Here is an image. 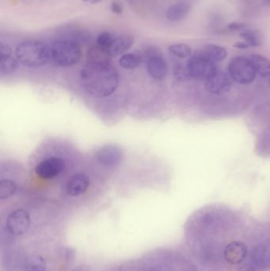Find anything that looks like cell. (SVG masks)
<instances>
[{
	"label": "cell",
	"instance_id": "22",
	"mask_svg": "<svg viewBox=\"0 0 270 271\" xmlns=\"http://www.w3.org/2000/svg\"><path fill=\"white\" fill-rule=\"evenodd\" d=\"M18 62L12 56L1 57L0 72L2 75H11L16 71Z\"/></svg>",
	"mask_w": 270,
	"mask_h": 271
},
{
	"label": "cell",
	"instance_id": "12",
	"mask_svg": "<svg viewBox=\"0 0 270 271\" xmlns=\"http://www.w3.org/2000/svg\"><path fill=\"white\" fill-rule=\"evenodd\" d=\"M134 41L135 40L132 36L125 35V34L114 35L111 44L106 50L112 58L124 55V52H127L133 45Z\"/></svg>",
	"mask_w": 270,
	"mask_h": 271
},
{
	"label": "cell",
	"instance_id": "29",
	"mask_svg": "<svg viewBox=\"0 0 270 271\" xmlns=\"http://www.w3.org/2000/svg\"><path fill=\"white\" fill-rule=\"evenodd\" d=\"M239 271H256L255 267L253 265L250 264H245L243 266H241Z\"/></svg>",
	"mask_w": 270,
	"mask_h": 271
},
{
	"label": "cell",
	"instance_id": "28",
	"mask_svg": "<svg viewBox=\"0 0 270 271\" xmlns=\"http://www.w3.org/2000/svg\"><path fill=\"white\" fill-rule=\"evenodd\" d=\"M0 54H1V57L12 56V48H11L8 44H5V43L4 42L1 43V46H0Z\"/></svg>",
	"mask_w": 270,
	"mask_h": 271
},
{
	"label": "cell",
	"instance_id": "19",
	"mask_svg": "<svg viewBox=\"0 0 270 271\" xmlns=\"http://www.w3.org/2000/svg\"><path fill=\"white\" fill-rule=\"evenodd\" d=\"M203 52L215 62L216 61H223L228 57L227 50L224 47L220 46L217 44H207L204 48Z\"/></svg>",
	"mask_w": 270,
	"mask_h": 271
},
{
	"label": "cell",
	"instance_id": "9",
	"mask_svg": "<svg viewBox=\"0 0 270 271\" xmlns=\"http://www.w3.org/2000/svg\"><path fill=\"white\" fill-rule=\"evenodd\" d=\"M122 150L116 145H106L97 151L98 162L107 168L118 166L123 159Z\"/></svg>",
	"mask_w": 270,
	"mask_h": 271
},
{
	"label": "cell",
	"instance_id": "15",
	"mask_svg": "<svg viewBox=\"0 0 270 271\" xmlns=\"http://www.w3.org/2000/svg\"><path fill=\"white\" fill-rule=\"evenodd\" d=\"M111 58L107 50L98 45L91 47L87 54V63L90 64L110 63Z\"/></svg>",
	"mask_w": 270,
	"mask_h": 271
},
{
	"label": "cell",
	"instance_id": "4",
	"mask_svg": "<svg viewBox=\"0 0 270 271\" xmlns=\"http://www.w3.org/2000/svg\"><path fill=\"white\" fill-rule=\"evenodd\" d=\"M186 69L191 77L206 81L218 72L216 62L204 53L203 51L189 58L187 61Z\"/></svg>",
	"mask_w": 270,
	"mask_h": 271
},
{
	"label": "cell",
	"instance_id": "23",
	"mask_svg": "<svg viewBox=\"0 0 270 271\" xmlns=\"http://www.w3.org/2000/svg\"><path fill=\"white\" fill-rule=\"evenodd\" d=\"M45 262L38 255H34L26 258L25 262L24 270L25 271H45Z\"/></svg>",
	"mask_w": 270,
	"mask_h": 271
},
{
	"label": "cell",
	"instance_id": "14",
	"mask_svg": "<svg viewBox=\"0 0 270 271\" xmlns=\"http://www.w3.org/2000/svg\"><path fill=\"white\" fill-rule=\"evenodd\" d=\"M253 266L258 269L270 268V250L265 246H258L252 252Z\"/></svg>",
	"mask_w": 270,
	"mask_h": 271
},
{
	"label": "cell",
	"instance_id": "31",
	"mask_svg": "<svg viewBox=\"0 0 270 271\" xmlns=\"http://www.w3.org/2000/svg\"><path fill=\"white\" fill-rule=\"evenodd\" d=\"M83 1H85V2H87V1H89V0H83Z\"/></svg>",
	"mask_w": 270,
	"mask_h": 271
},
{
	"label": "cell",
	"instance_id": "7",
	"mask_svg": "<svg viewBox=\"0 0 270 271\" xmlns=\"http://www.w3.org/2000/svg\"><path fill=\"white\" fill-rule=\"evenodd\" d=\"M30 216L27 211L19 208L10 214L7 220V229L11 234L20 236L28 231Z\"/></svg>",
	"mask_w": 270,
	"mask_h": 271
},
{
	"label": "cell",
	"instance_id": "11",
	"mask_svg": "<svg viewBox=\"0 0 270 271\" xmlns=\"http://www.w3.org/2000/svg\"><path fill=\"white\" fill-rule=\"evenodd\" d=\"M247 254V247L242 242L235 241L228 244L224 250V258L230 264L237 265L243 262Z\"/></svg>",
	"mask_w": 270,
	"mask_h": 271
},
{
	"label": "cell",
	"instance_id": "17",
	"mask_svg": "<svg viewBox=\"0 0 270 271\" xmlns=\"http://www.w3.org/2000/svg\"><path fill=\"white\" fill-rule=\"evenodd\" d=\"M189 4L185 3H178L171 6L167 11V19L170 22H178L181 19H185L189 14Z\"/></svg>",
	"mask_w": 270,
	"mask_h": 271
},
{
	"label": "cell",
	"instance_id": "18",
	"mask_svg": "<svg viewBox=\"0 0 270 271\" xmlns=\"http://www.w3.org/2000/svg\"><path fill=\"white\" fill-rule=\"evenodd\" d=\"M142 61V56L131 52L121 56L119 60V65L124 69H135L141 65Z\"/></svg>",
	"mask_w": 270,
	"mask_h": 271
},
{
	"label": "cell",
	"instance_id": "1",
	"mask_svg": "<svg viewBox=\"0 0 270 271\" xmlns=\"http://www.w3.org/2000/svg\"><path fill=\"white\" fill-rule=\"evenodd\" d=\"M80 80L88 94L101 98L115 92L119 86L120 76L110 63H87L80 72Z\"/></svg>",
	"mask_w": 270,
	"mask_h": 271
},
{
	"label": "cell",
	"instance_id": "5",
	"mask_svg": "<svg viewBox=\"0 0 270 271\" xmlns=\"http://www.w3.org/2000/svg\"><path fill=\"white\" fill-rule=\"evenodd\" d=\"M228 72L232 81L242 85L253 83L257 75L250 59L242 56L235 57L230 61Z\"/></svg>",
	"mask_w": 270,
	"mask_h": 271
},
{
	"label": "cell",
	"instance_id": "8",
	"mask_svg": "<svg viewBox=\"0 0 270 271\" xmlns=\"http://www.w3.org/2000/svg\"><path fill=\"white\" fill-rule=\"evenodd\" d=\"M64 168L63 159L57 157H50L40 162L35 168V173L42 179H51L56 177Z\"/></svg>",
	"mask_w": 270,
	"mask_h": 271
},
{
	"label": "cell",
	"instance_id": "21",
	"mask_svg": "<svg viewBox=\"0 0 270 271\" xmlns=\"http://www.w3.org/2000/svg\"><path fill=\"white\" fill-rule=\"evenodd\" d=\"M17 185L11 179L0 181V199H8L16 193Z\"/></svg>",
	"mask_w": 270,
	"mask_h": 271
},
{
	"label": "cell",
	"instance_id": "16",
	"mask_svg": "<svg viewBox=\"0 0 270 271\" xmlns=\"http://www.w3.org/2000/svg\"><path fill=\"white\" fill-rule=\"evenodd\" d=\"M250 62L255 69L257 74L261 77H270V61L259 54L250 56Z\"/></svg>",
	"mask_w": 270,
	"mask_h": 271
},
{
	"label": "cell",
	"instance_id": "20",
	"mask_svg": "<svg viewBox=\"0 0 270 271\" xmlns=\"http://www.w3.org/2000/svg\"><path fill=\"white\" fill-rule=\"evenodd\" d=\"M240 37L250 47L260 46L263 43V34L258 30H244L240 33Z\"/></svg>",
	"mask_w": 270,
	"mask_h": 271
},
{
	"label": "cell",
	"instance_id": "10",
	"mask_svg": "<svg viewBox=\"0 0 270 271\" xmlns=\"http://www.w3.org/2000/svg\"><path fill=\"white\" fill-rule=\"evenodd\" d=\"M232 87V80L229 75L218 72L206 81V89L210 94L220 95L228 93Z\"/></svg>",
	"mask_w": 270,
	"mask_h": 271
},
{
	"label": "cell",
	"instance_id": "30",
	"mask_svg": "<svg viewBox=\"0 0 270 271\" xmlns=\"http://www.w3.org/2000/svg\"><path fill=\"white\" fill-rule=\"evenodd\" d=\"M234 47L236 48H239V49H246V48H248L250 46L244 41V42L235 43V44H234Z\"/></svg>",
	"mask_w": 270,
	"mask_h": 271
},
{
	"label": "cell",
	"instance_id": "6",
	"mask_svg": "<svg viewBox=\"0 0 270 271\" xmlns=\"http://www.w3.org/2000/svg\"><path fill=\"white\" fill-rule=\"evenodd\" d=\"M145 55L147 56L146 65L148 74L156 80L165 79L168 72V66L159 49L149 48L147 50Z\"/></svg>",
	"mask_w": 270,
	"mask_h": 271
},
{
	"label": "cell",
	"instance_id": "24",
	"mask_svg": "<svg viewBox=\"0 0 270 271\" xmlns=\"http://www.w3.org/2000/svg\"><path fill=\"white\" fill-rule=\"evenodd\" d=\"M170 51L173 55L176 56L179 58H189V56L192 54V48L185 44H174L169 47Z\"/></svg>",
	"mask_w": 270,
	"mask_h": 271
},
{
	"label": "cell",
	"instance_id": "33",
	"mask_svg": "<svg viewBox=\"0 0 270 271\" xmlns=\"http://www.w3.org/2000/svg\"><path fill=\"white\" fill-rule=\"evenodd\" d=\"M269 83H270V79H269Z\"/></svg>",
	"mask_w": 270,
	"mask_h": 271
},
{
	"label": "cell",
	"instance_id": "32",
	"mask_svg": "<svg viewBox=\"0 0 270 271\" xmlns=\"http://www.w3.org/2000/svg\"><path fill=\"white\" fill-rule=\"evenodd\" d=\"M268 3H270V0H268Z\"/></svg>",
	"mask_w": 270,
	"mask_h": 271
},
{
	"label": "cell",
	"instance_id": "26",
	"mask_svg": "<svg viewBox=\"0 0 270 271\" xmlns=\"http://www.w3.org/2000/svg\"><path fill=\"white\" fill-rule=\"evenodd\" d=\"M246 28V25L241 22H232L228 24V29L231 31H238V30H244Z\"/></svg>",
	"mask_w": 270,
	"mask_h": 271
},
{
	"label": "cell",
	"instance_id": "3",
	"mask_svg": "<svg viewBox=\"0 0 270 271\" xmlns=\"http://www.w3.org/2000/svg\"><path fill=\"white\" fill-rule=\"evenodd\" d=\"M51 58L54 63L63 68L77 65L82 58L81 47L79 43L64 39L55 41L51 46Z\"/></svg>",
	"mask_w": 270,
	"mask_h": 271
},
{
	"label": "cell",
	"instance_id": "13",
	"mask_svg": "<svg viewBox=\"0 0 270 271\" xmlns=\"http://www.w3.org/2000/svg\"><path fill=\"white\" fill-rule=\"evenodd\" d=\"M89 186L90 179L85 174H76L69 179L66 190L69 195L75 197L84 194Z\"/></svg>",
	"mask_w": 270,
	"mask_h": 271
},
{
	"label": "cell",
	"instance_id": "2",
	"mask_svg": "<svg viewBox=\"0 0 270 271\" xmlns=\"http://www.w3.org/2000/svg\"><path fill=\"white\" fill-rule=\"evenodd\" d=\"M15 55L22 65L29 68L44 66L52 60L50 47L36 40L20 43L15 50Z\"/></svg>",
	"mask_w": 270,
	"mask_h": 271
},
{
	"label": "cell",
	"instance_id": "27",
	"mask_svg": "<svg viewBox=\"0 0 270 271\" xmlns=\"http://www.w3.org/2000/svg\"><path fill=\"white\" fill-rule=\"evenodd\" d=\"M111 10L113 13L120 15L123 12V6L119 1H113L111 4Z\"/></svg>",
	"mask_w": 270,
	"mask_h": 271
},
{
	"label": "cell",
	"instance_id": "25",
	"mask_svg": "<svg viewBox=\"0 0 270 271\" xmlns=\"http://www.w3.org/2000/svg\"><path fill=\"white\" fill-rule=\"evenodd\" d=\"M113 37H114V35L112 33L103 32V33H100L97 37V45L106 50L111 44Z\"/></svg>",
	"mask_w": 270,
	"mask_h": 271
}]
</instances>
